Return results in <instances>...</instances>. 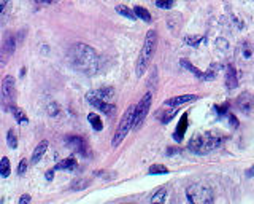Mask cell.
I'll list each match as a JSON object with an SVG mask.
<instances>
[{
	"label": "cell",
	"mask_w": 254,
	"mask_h": 204,
	"mask_svg": "<svg viewBox=\"0 0 254 204\" xmlns=\"http://www.w3.org/2000/svg\"><path fill=\"white\" fill-rule=\"evenodd\" d=\"M11 172V167H10V160L7 157H3L0 160V176L2 177H8Z\"/></svg>",
	"instance_id": "7402d4cb"
},
{
	"label": "cell",
	"mask_w": 254,
	"mask_h": 204,
	"mask_svg": "<svg viewBox=\"0 0 254 204\" xmlns=\"http://www.w3.org/2000/svg\"><path fill=\"white\" fill-rule=\"evenodd\" d=\"M46 150H48V141L40 142L38 145L35 147L34 153H32V164H37L38 161L43 158V155L46 153Z\"/></svg>",
	"instance_id": "9a60e30c"
},
{
	"label": "cell",
	"mask_w": 254,
	"mask_h": 204,
	"mask_svg": "<svg viewBox=\"0 0 254 204\" xmlns=\"http://www.w3.org/2000/svg\"><path fill=\"white\" fill-rule=\"evenodd\" d=\"M88 185H89L88 179H78V181L72 184V190H83V188H86Z\"/></svg>",
	"instance_id": "484cf974"
},
{
	"label": "cell",
	"mask_w": 254,
	"mask_h": 204,
	"mask_svg": "<svg viewBox=\"0 0 254 204\" xmlns=\"http://www.w3.org/2000/svg\"><path fill=\"white\" fill-rule=\"evenodd\" d=\"M229 123H231L232 128H235V129L238 128V120H237V117H235V115H231V117H229Z\"/></svg>",
	"instance_id": "1f68e13d"
},
{
	"label": "cell",
	"mask_w": 254,
	"mask_h": 204,
	"mask_svg": "<svg viewBox=\"0 0 254 204\" xmlns=\"http://www.w3.org/2000/svg\"><path fill=\"white\" fill-rule=\"evenodd\" d=\"M134 118H135V105H130L129 109L124 112L116 133H114V136H113V142H111L113 147H118L119 143L126 139V136L129 134V131L134 128Z\"/></svg>",
	"instance_id": "5b68a950"
},
{
	"label": "cell",
	"mask_w": 254,
	"mask_h": 204,
	"mask_svg": "<svg viewBox=\"0 0 254 204\" xmlns=\"http://www.w3.org/2000/svg\"><path fill=\"white\" fill-rule=\"evenodd\" d=\"M116 11L119 15H123V16H126V18H129V20H132V21H135L137 20V16H135V13H134V10H130L129 7H126V5H118L116 7Z\"/></svg>",
	"instance_id": "44dd1931"
},
{
	"label": "cell",
	"mask_w": 254,
	"mask_h": 204,
	"mask_svg": "<svg viewBox=\"0 0 254 204\" xmlns=\"http://www.w3.org/2000/svg\"><path fill=\"white\" fill-rule=\"evenodd\" d=\"M10 112L13 113V117L16 118V122H18V123H21V124H22V123H27V122H29V118H27L26 113H24L21 109H18V107H13V109H11Z\"/></svg>",
	"instance_id": "cb8c5ba5"
},
{
	"label": "cell",
	"mask_w": 254,
	"mask_h": 204,
	"mask_svg": "<svg viewBox=\"0 0 254 204\" xmlns=\"http://www.w3.org/2000/svg\"><path fill=\"white\" fill-rule=\"evenodd\" d=\"M16 50V39L13 34L7 32L5 34V39L2 41V46H0V67H5L8 64V61L13 56V53Z\"/></svg>",
	"instance_id": "52a82bcc"
},
{
	"label": "cell",
	"mask_w": 254,
	"mask_h": 204,
	"mask_svg": "<svg viewBox=\"0 0 254 204\" xmlns=\"http://www.w3.org/2000/svg\"><path fill=\"white\" fill-rule=\"evenodd\" d=\"M235 105H237V109L243 113H251L253 109H254V96L251 93H241L237 99H235Z\"/></svg>",
	"instance_id": "8fae6325"
},
{
	"label": "cell",
	"mask_w": 254,
	"mask_h": 204,
	"mask_svg": "<svg viewBox=\"0 0 254 204\" xmlns=\"http://www.w3.org/2000/svg\"><path fill=\"white\" fill-rule=\"evenodd\" d=\"M186 129H187V113H183V117H181L180 123L177 126V131H175V134H173L175 141H181V139H183Z\"/></svg>",
	"instance_id": "2e32d148"
},
{
	"label": "cell",
	"mask_w": 254,
	"mask_h": 204,
	"mask_svg": "<svg viewBox=\"0 0 254 204\" xmlns=\"http://www.w3.org/2000/svg\"><path fill=\"white\" fill-rule=\"evenodd\" d=\"M181 64H183L189 72H192L194 75H197V79H200V80H213L215 79V74H211V72H208V74H205V72H200L197 67H194V65H192L191 62L184 61V59L181 61Z\"/></svg>",
	"instance_id": "4fadbf2b"
},
{
	"label": "cell",
	"mask_w": 254,
	"mask_h": 204,
	"mask_svg": "<svg viewBox=\"0 0 254 204\" xmlns=\"http://www.w3.org/2000/svg\"><path fill=\"white\" fill-rule=\"evenodd\" d=\"M186 196L191 204H213L215 203L213 190L205 184H194L191 185V187H187Z\"/></svg>",
	"instance_id": "277c9868"
},
{
	"label": "cell",
	"mask_w": 254,
	"mask_h": 204,
	"mask_svg": "<svg viewBox=\"0 0 254 204\" xmlns=\"http://www.w3.org/2000/svg\"><path fill=\"white\" fill-rule=\"evenodd\" d=\"M76 166H78L76 160L73 157H70L67 160H62L60 163H57V166L54 167V169L56 171H73V169H76Z\"/></svg>",
	"instance_id": "e0dca14e"
},
{
	"label": "cell",
	"mask_w": 254,
	"mask_h": 204,
	"mask_svg": "<svg viewBox=\"0 0 254 204\" xmlns=\"http://www.w3.org/2000/svg\"><path fill=\"white\" fill-rule=\"evenodd\" d=\"M151 101H153V98H151V93H146L140 99V102L135 105V118H134V128L135 129L145 122V118H146L148 112H149V107H151Z\"/></svg>",
	"instance_id": "ba28073f"
},
{
	"label": "cell",
	"mask_w": 254,
	"mask_h": 204,
	"mask_svg": "<svg viewBox=\"0 0 254 204\" xmlns=\"http://www.w3.org/2000/svg\"><path fill=\"white\" fill-rule=\"evenodd\" d=\"M124 204H132V203H124Z\"/></svg>",
	"instance_id": "d590c367"
},
{
	"label": "cell",
	"mask_w": 254,
	"mask_h": 204,
	"mask_svg": "<svg viewBox=\"0 0 254 204\" xmlns=\"http://www.w3.org/2000/svg\"><path fill=\"white\" fill-rule=\"evenodd\" d=\"M253 176H254V164H253L251 169H248V171H246V177H253Z\"/></svg>",
	"instance_id": "836d02e7"
},
{
	"label": "cell",
	"mask_w": 254,
	"mask_h": 204,
	"mask_svg": "<svg viewBox=\"0 0 254 204\" xmlns=\"http://www.w3.org/2000/svg\"><path fill=\"white\" fill-rule=\"evenodd\" d=\"M224 142V136L216 133V131H205V133L196 134L187 143V148L191 152H194L197 155H207L213 150L219 148Z\"/></svg>",
	"instance_id": "7a4b0ae2"
},
{
	"label": "cell",
	"mask_w": 254,
	"mask_h": 204,
	"mask_svg": "<svg viewBox=\"0 0 254 204\" xmlns=\"http://www.w3.org/2000/svg\"><path fill=\"white\" fill-rule=\"evenodd\" d=\"M156 7L168 10V8L173 7V2H170V0H157V2H156Z\"/></svg>",
	"instance_id": "83f0119b"
},
{
	"label": "cell",
	"mask_w": 254,
	"mask_h": 204,
	"mask_svg": "<svg viewBox=\"0 0 254 204\" xmlns=\"http://www.w3.org/2000/svg\"><path fill=\"white\" fill-rule=\"evenodd\" d=\"M226 86L227 89H234L238 86V79H237V72H235L234 65H229L226 70Z\"/></svg>",
	"instance_id": "5bb4252c"
},
{
	"label": "cell",
	"mask_w": 254,
	"mask_h": 204,
	"mask_svg": "<svg viewBox=\"0 0 254 204\" xmlns=\"http://www.w3.org/2000/svg\"><path fill=\"white\" fill-rule=\"evenodd\" d=\"M86 99H88V102L91 105H94L95 109H99L100 112H104L105 115H113V113L116 112V105L111 104V102H108V101H104V99L97 98V96L94 94V91L88 93Z\"/></svg>",
	"instance_id": "9c48e42d"
},
{
	"label": "cell",
	"mask_w": 254,
	"mask_h": 204,
	"mask_svg": "<svg viewBox=\"0 0 254 204\" xmlns=\"http://www.w3.org/2000/svg\"><path fill=\"white\" fill-rule=\"evenodd\" d=\"M67 145L73 150L75 153L78 155H81V157H89L91 155V150H89V145H88V142L83 139V137L80 136H70L69 139H67Z\"/></svg>",
	"instance_id": "30bf717a"
},
{
	"label": "cell",
	"mask_w": 254,
	"mask_h": 204,
	"mask_svg": "<svg viewBox=\"0 0 254 204\" xmlns=\"http://www.w3.org/2000/svg\"><path fill=\"white\" fill-rule=\"evenodd\" d=\"M134 13L137 18H140V20H143L145 22H151V15H149V11L146 8H143L140 7V5H137V7L134 8Z\"/></svg>",
	"instance_id": "d6986e66"
},
{
	"label": "cell",
	"mask_w": 254,
	"mask_h": 204,
	"mask_svg": "<svg viewBox=\"0 0 254 204\" xmlns=\"http://www.w3.org/2000/svg\"><path fill=\"white\" fill-rule=\"evenodd\" d=\"M216 110H218V113H219V117L226 115V113H227V110H229V104H222V105H218V107H216Z\"/></svg>",
	"instance_id": "f546056e"
},
{
	"label": "cell",
	"mask_w": 254,
	"mask_h": 204,
	"mask_svg": "<svg viewBox=\"0 0 254 204\" xmlns=\"http://www.w3.org/2000/svg\"><path fill=\"white\" fill-rule=\"evenodd\" d=\"M16 99V83L11 75H7L2 82V105L5 110L13 109Z\"/></svg>",
	"instance_id": "8992f818"
},
{
	"label": "cell",
	"mask_w": 254,
	"mask_h": 204,
	"mask_svg": "<svg viewBox=\"0 0 254 204\" xmlns=\"http://www.w3.org/2000/svg\"><path fill=\"white\" fill-rule=\"evenodd\" d=\"M7 143H8V147H10V148H16V147H18L16 134L13 133V129H10V131H8V141H7Z\"/></svg>",
	"instance_id": "4316f807"
},
{
	"label": "cell",
	"mask_w": 254,
	"mask_h": 204,
	"mask_svg": "<svg viewBox=\"0 0 254 204\" xmlns=\"http://www.w3.org/2000/svg\"><path fill=\"white\" fill-rule=\"evenodd\" d=\"M30 203V195H22L19 198V204H29Z\"/></svg>",
	"instance_id": "d6a6232c"
},
{
	"label": "cell",
	"mask_w": 254,
	"mask_h": 204,
	"mask_svg": "<svg viewBox=\"0 0 254 204\" xmlns=\"http://www.w3.org/2000/svg\"><path fill=\"white\" fill-rule=\"evenodd\" d=\"M165 200H167V191L164 188H161L151 198V204H165Z\"/></svg>",
	"instance_id": "ffe728a7"
},
{
	"label": "cell",
	"mask_w": 254,
	"mask_h": 204,
	"mask_svg": "<svg viewBox=\"0 0 254 204\" xmlns=\"http://www.w3.org/2000/svg\"><path fill=\"white\" fill-rule=\"evenodd\" d=\"M200 40H202V37H199V35H196V37H186V43H189V45H197Z\"/></svg>",
	"instance_id": "4dcf8cb0"
},
{
	"label": "cell",
	"mask_w": 254,
	"mask_h": 204,
	"mask_svg": "<svg viewBox=\"0 0 254 204\" xmlns=\"http://www.w3.org/2000/svg\"><path fill=\"white\" fill-rule=\"evenodd\" d=\"M26 171H27V160H21L19 167H18V174H19V176H24V172Z\"/></svg>",
	"instance_id": "f1b7e54d"
},
{
	"label": "cell",
	"mask_w": 254,
	"mask_h": 204,
	"mask_svg": "<svg viewBox=\"0 0 254 204\" xmlns=\"http://www.w3.org/2000/svg\"><path fill=\"white\" fill-rule=\"evenodd\" d=\"M156 45H157V35L151 29L146 32V37L143 41V48L140 51V56L137 59V77H142L146 72L149 62L153 61V56L156 53Z\"/></svg>",
	"instance_id": "3957f363"
},
{
	"label": "cell",
	"mask_w": 254,
	"mask_h": 204,
	"mask_svg": "<svg viewBox=\"0 0 254 204\" xmlns=\"http://www.w3.org/2000/svg\"><path fill=\"white\" fill-rule=\"evenodd\" d=\"M88 120H89V123L92 124V128H94L95 131H102V128H104V123H102L100 117L95 115V113H89Z\"/></svg>",
	"instance_id": "603a6c76"
},
{
	"label": "cell",
	"mask_w": 254,
	"mask_h": 204,
	"mask_svg": "<svg viewBox=\"0 0 254 204\" xmlns=\"http://www.w3.org/2000/svg\"><path fill=\"white\" fill-rule=\"evenodd\" d=\"M199 99V96L196 94H183V96H177V98H172V99H167L164 107H168V109H178L180 105L187 104V102H194Z\"/></svg>",
	"instance_id": "7c38bea8"
},
{
	"label": "cell",
	"mask_w": 254,
	"mask_h": 204,
	"mask_svg": "<svg viewBox=\"0 0 254 204\" xmlns=\"http://www.w3.org/2000/svg\"><path fill=\"white\" fill-rule=\"evenodd\" d=\"M149 174H168V169L164 164H153L149 167Z\"/></svg>",
	"instance_id": "d4e9b609"
},
{
	"label": "cell",
	"mask_w": 254,
	"mask_h": 204,
	"mask_svg": "<svg viewBox=\"0 0 254 204\" xmlns=\"http://www.w3.org/2000/svg\"><path fill=\"white\" fill-rule=\"evenodd\" d=\"M46 177H48V181H51V179H53V171H48L46 172Z\"/></svg>",
	"instance_id": "e575fe53"
},
{
	"label": "cell",
	"mask_w": 254,
	"mask_h": 204,
	"mask_svg": "<svg viewBox=\"0 0 254 204\" xmlns=\"http://www.w3.org/2000/svg\"><path fill=\"white\" fill-rule=\"evenodd\" d=\"M69 61L73 69L86 75H94L99 70V56L94 48L84 43H76L69 50Z\"/></svg>",
	"instance_id": "6da1fadb"
},
{
	"label": "cell",
	"mask_w": 254,
	"mask_h": 204,
	"mask_svg": "<svg viewBox=\"0 0 254 204\" xmlns=\"http://www.w3.org/2000/svg\"><path fill=\"white\" fill-rule=\"evenodd\" d=\"M94 94L100 99L110 102V99L114 96V91H113V88H102V89H97V91H94Z\"/></svg>",
	"instance_id": "ac0fdd59"
}]
</instances>
